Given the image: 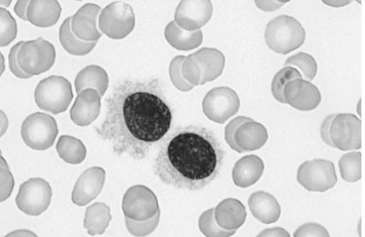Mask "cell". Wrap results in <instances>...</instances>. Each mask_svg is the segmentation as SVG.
<instances>
[{
    "label": "cell",
    "mask_w": 365,
    "mask_h": 237,
    "mask_svg": "<svg viewBox=\"0 0 365 237\" xmlns=\"http://www.w3.org/2000/svg\"><path fill=\"white\" fill-rule=\"evenodd\" d=\"M297 78H303L299 70L292 66L284 67L274 76L272 83V93L274 99L280 103H286L283 91L286 85Z\"/></svg>",
    "instance_id": "23"
},
{
    "label": "cell",
    "mask_w": 365,
    "mask_h": 237,
    "mask_svg": "<svg viewBox=\"0 0 365 237\" xmlns=\"http://www.w3.org/2000/svg\"><path fill=\"white\" fill-rule=\"evenodd\" d=\"M174 124V110L158 78H126L106 99V115L95 130L114 154L140 162Z\"/></svg>",
    "instance_id": "1"
},
{
    "label": "cell",
    "mask_w": 365,
    "mask_h": 237,
    "mask_svg": "<svg viewBox=\"0 0 365 237\" xmlns=\"http://www.w3.org/2000/svg\"><path fill=\"white\" fill-rule=\"evenodd\" d=\"M160 212L159 211L152 218L138 221L125 217L126 226L131 234L135 236H145L151 233L158 226L160 220Z\"/></svg>",
    "instance_id": "26"
},
{
    "label": "cell",
    "mask_w": 365,
    "mask_h": 237,
    "mask_svg": "<svg viewBox=\"0 0 365 237\" xmlns=\"http://www.w3.org/2000/svg\"><path fill=\"white\" fill-rule=\"evenodd\" d=\"M6 236H36V235L28 230H18L9 233Z\"/></svg>",
    "instance_id": "36"
},
{
    "label": "cell",
    "mask_w": 365,
    "mask_h": 237,
    "mask_svg": "<svg viewBox=\"0 0 365 237\" xmlns=\"http://www.w3.org/2000/svg\"><path fill=\"white\" fill-rule=\"evenodd\" d=\"M252 120V118L245 117V116H240L237 117L230 122V124L226 127L225 129V140L227 142V144L230 145V147L237 151V152H242V151L238 147V146L236 144L235 141V133L236 130L239 126L242 125L243 123H245L248 121Z\"/></svg>",
    "instance_id": "28"
},
{
    "label": "cell",
    "mask_w": 365,
    "mask_h": 237,
    "mask_svg": "<svg viewBox=\"0 0 365 237\" xmlns=\"http://www.w3.org/2000/svg\"><path fill=\"white\" fill-rule=\"evenodd\" d=\"M267 139V129L252 120L239 126L235 133V143L242 152L260 149Z\"/></svg>",
    "instance_id": "16"
},
{
    "label": "cell",
    "mask_w": 365,
    "mask_h": 237,
    "mask_svg": "<svg viewBox=\"0 0 365 237\" xmlns=\"http://www.w3.org/2000/svg\"><path fill=\"white\" fill-rule=\"evenodd\" d=\"M58 135L56 121L51 115L35 112L29 115L21 126V137L25 144L34 150L51 147Z\"/></svg>",
    "instance_id": "5"
},
{
    "label": "cell",
    "mask_w": 365,
    "mask_h": 237,
    "mask_svg": "<svg viewBox=\"0 0 365 237\" xmlns=\"http://www.w3.org/2000/svg\"><path fill=\"white\" fill-rule=\"evenodd\" d=\"M336 114L331 115L328 116L326 120L323 122L321 128H320V135L323 142L328 145L334 147V144L331 142L330 137V129L332 121L335 117Z\"/></svg>",
    "instance_id": "32"
},
{
    "label": "cell",
    "mask_w": 365,
    "mask_h": 237,
    "mask_svg": "<svg viewBox=\"0 0 365 237\" xmlns=\"http://www.w3.org/2000/svg\"><path fill=\"white\" fill-rule=\"evenodd\" d=\"M240 106L237 94L229 88L212 90L202 101V110L209 120L217 124H225L235 115Z\"/></svg>",
    "instance_id": "9"
},
{
    "label": "cell",
    "mask_w": 365,
    "mask_h": 237,
    "mask_svg": "<svg viewBox=\"0 0 365 237\" xmlns=\"http://www.w3.org/2000/svg\"><path fill=\"white\" fill-rule=\"evenodd\" d=\"M306 31L294 17L282 15L272 20L267 26L265 41L276 53L287 55L299 48L305 42Z\"/></svg>",
    "instance_id": "3"
},
{
    "label": "cell",
    "mask_w": 365,
    "mask_h": 237,
    "mask_svg": "<svg viewBox=\"0 0 365 237\" xmlns=\"http://www.w3.org/2000/svg\"><path fill=\"white\" fill-rule=\"evenodd\" d=\"M334 148L342 151L361 147V122L354 114H336L330 129Z\"/></svg>",
    "instance_id": "10"
},
{
    "label": "cell",
    "mask_w": 365,
    "mask_h": 237,
    "mask_svg": "<svg viewBox=\"0 0 365 237\" xmlns=\"http://www.w3.org/2000/svg\"><path fill=\"white\" fill-rule=\"evenodd\" d=\"M200 231L206 236L227 237L237 230H226L220 227L215 218V209H210L201 214L199 218Z\"/></svg>",
    "instance_id": "24"
},
{
    "label": "cell",
    "mask_w": 365,
    "mask_h": 237,
    "mask_svg": "<svg viewBox=\"0 0 365 237\" xmlns=\"http://www.w3.org/2000/svg\"><path fill=\"white\" fill-rule=\"evenodd\" d=\"M1 177V202H4L11 196L14 185V180L10 171H6L3 166Z\"/></svg>",
    "instance_id": "31"
},
{
    "label": "cell",
    "mask_w": 365,
    "mask_h": 237,
    "mask_svg": "<svg viewBox=\"0 0 365 237\" xmlns=\"http://www.w3.org/2000/svg\"><path fill=\"white\" fill-rule=\"evenodd\" d=\"M257 236H291L290 233L283 228L276 227L272 228H267L264 230L260 233L257 235Z\"/></svg>",
    "instance_id": "33"
},
{
    "label": "cell",
    "mask_w": 365,
    "mask_h": 237,
    "mask_svg": "<svg viewBox=\"0 0 365 237\" xmlns=\"http://www.w3.org/2000/svg\"><path fill=\"white\" fill-rule=\"evenodd\" d=\"M56 149L61 159L69 164H79L86 157L87 150L83 142L71 136H62Z\"/></svg>",
    "instance_id": "20"
},
{
    "label": "cell",
    "mask_w": 365,
    "mask_h": 237,
    "mask_svg": "<svg viewBox=\"0 0 365 237\" xmlns=\"http://www.w3.org/2000/svg\"><path fill=\"white\" fill-rule=\"evenodd\" d=\"M106 172L100 167L86 170L78 177L72 191L71 201L78 206H86L94 201L102 191Z\"/></svg>",
    "instance_id": "12"
},
{
    "label": "cell",
    "mask_w": 365,
    "mask_h": 237,
    "mask_svg": "<svg viewBox=\"0 0 365 237\" xmlns=\"http://www.w3.org/2000/svg\"><path fill=\"white\" fill-rule=\"evenodd\" d=\"M101 95L93 89H88L78 95L70 111L72 122L79 127H87L99 115Z\"/></svg>",
    "instance_id": "13"
},
{
    "label": "cell",
    "mask_w": 365,
    "mask_h": 237,
    "mask_svg": "<svg viewBox=\"0 0 365 237\" xmlns=\"http://www.w3.org/2000/svg\"><path fill=\"white\" fill-rule=\"evenodd\" d=\"M323 3L333 7H341L349 4L351 1H323Z\"/></svg>",
    "instance_id": "37"
},
{
    "label": "cell",
    "mask_w": 365,
    "mask_h": 237,
    "mask_svg": "<svg viewBox=\"0 0 365 237\" xmlns=\"http://www.w3.org/2000/svg\"><path fill=\"white\" fill-rule=\"evenodd\" d=\"M283 95L286 103L300 111L313 110L322 100L319 89L303 78L289 82L284 89Z\"/></svg>",
    "instance_id": "11"
},
{
    "label": "cell",
    "mask_w": 365,
    "mask_h": 237,
    "mask_svg": "<svg viewBox=\"0 0 365 237\" xmlns=\"http://www.w3.org/2000/svg\"><path fill=\"white\" fill-rule=\"evenodd\" d=\"M72 17L66 19L60 28V41L63 48L71 54L83 56L89 53L97 42L81 41L71 31Z\"/></svg>",
    "instance_id": "21"
},
{
    "label": "cell",
    "mask_w": 365,
    "mask_h": 237,
    "mask_svg": "<svg viewBox=\"0 0 365 237\" xmlns=\"http://www.w3.org/2000/svg\"><path fill=\"white\" fill-rule=\"evenodd\" d=\"M16 23L11 14L1 9V47H6L16 38Z\"/></svg>",
    "instance_id": "27"
},
{
    "label": "cell",
    "mask_w": 365,
    "mask_h": 237,
    "mask_svg": "<svg viewBox=\"0 0 365 237\" xmlns=\"http://www.w3.org/2000/svg\"><path fill=\"white\" fill-rule=\"evenodd\" d=\"M297 181L308 191H327L338 181L335 165L324 159L307 161L299 167Z\"/></svg>",
    "instance_id": "7"
},
{
    "label": "cell",
    "mask_w": 365,
    "mask_h": 237,
    "mask_svg": "<svg viewBox=\"0 0 365 237\" xmlns=\"http://www.w3.org/2000/svg\"><path fill=\"white\" fill-rule=\"evenodd\" d=\"M123 210L125 217L138 221L149 220L160 211L155 194L142 185L128 189L124 196Z\"/></svg>",
    "instance_id": "8"
},
{
    "label": "cell",
    "mask_w": 365,
    "mask_h": 237,
    "mask_svg": "<svg viewBox=\"0 0 365 237\" xmlns=\"http://www.w3.org/2000/svg\"><path fill=\"white\" fill-rule=\"evenodd\" d=\"M249 206L255 218L264 224L277 222L281 216V207L275 197L264 191L251 195Z\"/></svg>",
    "instance_id": "15"
},
{
    "label": "cell",
    "mask_w": 365,
    "mask_h": 237,
    "mask_svg": "<svg viewBox=\"0 0 365 237\" xmlns=\"http://www.w3.org/2000/svg\"><path fill=\"white\" fill-rule=\"evenodd\" d=\"M52 196V188L48 181L42 178H32L20 186L16 204L24 214L38 216L48 210Z\"/></svg>",
    "instance_id": "6"
},
{
    "label": "cell",
    "mask_w": 365,
    "mask_h": 237,
    "mask_svg": "<svg viewBox=\"0 0 365 237\" xmlns=\"http://www.w3.org/2000/svg\"><path fill=\"white\" fill-rule=\"evenodd\" d=\"M294 236H330V234L327 229L322 225L308 223L299 227Z\"/></svg>",
    "instance_id": "30"
},
{
    "label": "cell",
    "mask_w": 365,
    "mask_h": 237,
    "mask_svg": "<svg viewBox=\"0 0 365 237\" xmlns=\"http://www.w3.org/2000/svg\"><path fill=\"white\" fill-rule=\"evenodd\" d=\"M264 172V164L259 157L250 154L243 157L232 170L234 184L241 188L250 187L259 181Z\"/></svg>",
    "instance_id": "14"
},
{
    "label": "cell",
    "mask_w": 365,
    "mask_h": 237,
    "mask_svg": "<svg viewBox=\"0 0 365 237\" xmlns=\"http://www.w3.org/2000/svg\"><path fill=\"white\" fill-rule=\"evenodd\" d=\"M29 1H19L16 8L15 12L19 17L24 21H29L26 17V6L29 5Z\"/></svg>",
    "instance_id": "35"
},
{
    "label": "cell",
    "mask_w": 365,
    "mask_h": 237,
    "mask_svg": "<svg viewBox=\"0 0 365 237\" xmlns=\"http://www.w3.org/2000/svg\"><path fill=\"white\" fill-rule=\"evenodd\" d=\"M112 219L110 208L105 204L96 203L87 209L84 227L91 236L101 235Z\"/></svg>",
    "instance_id": "19"
},
{
    "label": "cell",
    "mask_w": 365,
    "mask_h": 237,
    "mask_svg": "<svg viewBox=\"0 0 365 237\" xmlns=\"http://www.w3.org/2000/svg\"><path fill=\"white\" fill-rule=\"evenodd\" d=\"M225 152L210 130L189 126L176 129L161 144L153 172L165 184L197 191L220 174Z\"/></svg>",
    "instance_id": "2"
},
{
    "label": "cell",
    "mask_w": 365,
    "mask_h": 237,
    "mask_svg": "<svg viewBox=\"0 0 365 237\" xmlns=\"http://www.w3.org/2000/svg\"><path fill=\"white\" fill-rule=\"evenodd\" d=\"M342 179L354 183L361 179V153L352 152L344 154L339 162Z\"/></svg>",
    "instance_id": "22"
},
{
    "label": "cell",
    "mask_w": 365,
    "mask_h": 237,
    "mask_svg": "<svg viewBox=\"0 0 365 237\" xmlns=\"http://www.w3.org/2000/svg\"><path fill=\"white\" fill-rule=\"evenodd\" d=\"M288 3V1H265V2H257V6L264 11H274L278 10L284 4Z\"/></svg>",
    "instance_id": "34"
},
{
    "label": "cell",
    "mask_w": 365,
    "mask_h": 237,
    "mask_svg": "<svg viewBox=\"0 0 365 237\" xmlns=\"http://www.w3.org/2000/svg\"><path fill=\"white\" fill-rule=\"evenodd\" d=\"M108 86V77L106 71L97 65H90L81 70L76 75L75 88L76 93L93 89L98 90L103 97Z\"/></svg>",
    "instance_id": "18"
},
{
    "label": "cell",
    "mask_w": 365,
    "mask_h": 237,
    "mask_svg": "<svg viewBox=\"0 0 365 237\" xmlns=\"http://www.w3.org/2000/svg\"><path fill=\"white\" fill-rule=\"evenodd\" d=\"M247 216L245 206L237 199H226L215 209L216 221L226 230H237L245 223Z\"/></svg>",
    "instance_id": "17"
},
{
    "label": "cell",
    "mask_w": 365,
    "mask_h": 237,
    "mask_svg": "<svg viewBox=\"0 0 365 237\" xmlns=\"http://www.w3.org/2000/svg\"><path fill=\"white\" fill-rule=\"evenodd\" d=\"M25 42H20L14 46L10 52L9 60V67L11 72L18 78L27 79L33 76L32 75L28 74L24 72L20 67L18 56L19 53L21 49V47L24 45Z\"/></svg>",
    "instance_id": "29"
},
{
    "label": "cell",
    "mask_w": 365,
    "mask_h": 237,
    "mask_svg": "<svg viewBox=\"0 0 365 237\" xmlns=\"http://www.w3.org/2000/svg\"><path fill=\"white\" fill-rule=\"evenodd\" d=\"M73 98L71 83L60 75L43 79L37 85L34 98L37 106L43 110L58 115L65 112Z\"/></svg>",
    "instance_id": "4"
},
{
    "label": "cell",
    "mask_w": 365,
    "mask_h": 237,
    "mask_svg": "<svg viewBox=\"0 0 365 237\" xmlns=\"http://www.w3.org/2000/svg\"><path fill=\"white\" fill-rule=\"evenodd\" d=\"M284 65L297 66L309 81H312L317 73V61L311 55L305 53H299L290 57Z\"/></svg>",
    "instance_id": "25"
}]
</instances>
